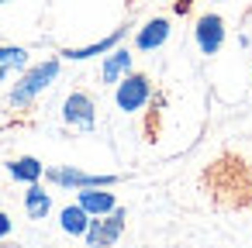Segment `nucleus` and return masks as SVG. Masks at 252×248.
Segmentation results:
<instances>
[{"label": "nucleus", "mask_w": 252, "mask_h": 248, "mask_svg": "<svg viewBox=\"0 0 252 248\" xmlns=\"http://www.w3.org/2000/svg\"><path fill=\"white\" fill-rule=\"evenodd\" d=\"M28 62H32V55H28L25 45H0V83H7L11 76L25 73Z\"/></svg>", "instance_id": "10"}, {"label": "nucleus", "mask_w": 252, "mask_h": 248, "mask_svg": "<svg viewBox=\"0 0 252 248\" xmlns=\"http://www.w3.org/2000/svg\"><path fill=\"white\" fill-rule=\"evenodd\" d=\"M11 231H14V220H11V214H7V210H0V241H4Z\"/></svg>", "instance_id": "15"}, {"label": "nucleus", "mask_w": 252, "mask_h": 248, "mask_svg": "<svg viewBox=\"0 0 252 248\" xmlns=\"http://www.w3.org/2000/svg\"><path fill=\"white\" fill-rule=\"evenodd\" d=\"M76 203L90 217H104L118 207V196L111 193V186H83V190H76Z\"/></svg>", "instance_id": "7"}, {"label": "nucleus", "mask_w": 252, "mask_h": 248, "mask_svg": "<svg viewBox=\"0 0 252 248\" xmlns=\"http://www.w3.org/2000/svg\"><path fill=\"white\" fill-rule=\"evenodd\" d=\"M131 73V52L128 49H111L107 55H104V66H100V83H107V86H114L121 76H128Z\"/></svg>", "instance_id": "9"}, {"label": "nucleus", "mask_w": 252, "mask_h": 248, "mask_svg": "<svg viewBox=\"0 0 252 248\" xmlns=\"http://www.w3.org/2000/svg\"><path fill=\"white\" fill-rule=\"evenodd\" d=\"M125 220H128L125 207H114V210L104 214V217H90V227H87V234H83L87 248H111V245L125 234Z\"/></svg>", "instance_id": "3"}, {"label": "nucleus", "mask_w": 252, "mask_h": 248, "mask_svg": "<svg viewBox=\"0 0 252 248\" xmlns=\"http://www.w3.org/2000/svg\"><path fill=\"white\" fill-rule=\"evenodd\" d=\"M87 227H90V214H87L80 203H69V207L59 210V231H63V234H69V238H83Z\"/></svg>", "instance_id": "13"}, {"label": "nucleus", "mask_w": 252, "mask_h": 248, "mask_svg": "<svg viewBox=\"0 0 252 248\" xmlns=\"http://www.w3.org/2000/svg\"><path fill=\"white\" fill-rule=\"evenodd\" d=\"M7 176L14 179V183H38L42 176H45V165L35 159V155H21V159H14V162H7Z\"/></svg>", "instance_id": "14"}, {"label": "nucleus", "mask_w": 252, "mask_h": 248, "mask_svg": "<svg viewBox=\"0 0 252 248\" xmlns=\"http://www.w3.org/2000/svg\"><path fill=\"white\" fill-rule=\"evenodd\" d=\"M121 38H125V28H114V35H107V38H100V42H94V45H83V49H63V59H69V62H87V59H94V55H107Z\"/></svg>", "instance_id": "11"}, {"label": "nucleus", "mask_w": 252, "mask_h": 248, "mask_svg": "<svg viewBox=\"0 0 252 248\" xmlns=\"http://www.w3.org/2000/svg\"><path fill=\"white\" fill-rule=\"evenodd\" d=\"M169 35H173L169 21H166V18H152V21H145V25L138 28L135 49H138V52H156V49H162V45L169 42Z\"/></svg>", "instance_id": "8"}, {"label": "nucleus", "mask_w": 252, "mask_h": 248, "mask_svg": "<svg viewBox=\"0 0 252 248\" xmlns=\"http://www.w3.org/2000/svg\"><path fill=\"white\" fill-rule=\"evenodd\" d=\"M25 214L32 220H45L52 214V193L45 186H38V183H28V190H25Z\"/></svg>", "instance_id": "12"}, {"label": "nucleus", "mask_w": 252, "mask_h": 248, "mask_svg": "<svg viewBox=\"0 0 252 248\" xmlns=\"http://www.w3.org/2000/svg\"><path fill=\"white\" fill-rule=\"evenodd\" d=\"M193 38H197V49L204 55H214L221 45H224V21L218 14H204L193 28Z\"/></svg>", "instance_id": "6"}, {"label": "nucleus", "mask_w": 252, "mask_h": 248, "mask_svg": "<svg viewBox=\"0 0 252 248\" xmlns=\"http://www.w3.org/2000/svg\"><path fill=\"white\" fill-rule=\"evenodd\" d=\"M0 4H11V0H0Z\"/></svg>", "instance_id": "17"}, {"label": "nucleus", "mask_w": 252, "mask_h": 248, "mask_svg": "<svg viewBox=\"0 0 252 248\" xmlns=\"http://www.w3.org/2000/svg\"><path fill=\"white\" fill-rule=\"evenodd\" d=\"M45 179L63 186V190H83V186H114L118 176H94V172H83V169H73V165H49L45 169Z\"/></svg>", "instance_id": "4"}, {"label": "nucleus", "mask_w": 252, "mask_h": 248, "mask_svg": "<svg viewBox=\"0 0 252 248\" xmlns=\"http://www.w3.org/2000/svg\"><path fill=\"white\" fill-rule=\"evenodd\" d=\"M59 73H63V62H59V59H45V62L25 69L21 80L11 86V97H7L11 107H28L32 100H38V97L59 80Z\"/></svg>", "instance_id": "1"}, {"label": "nucleus", "mask_w": 252, "mask_h": 248, "mask_svg": "<svg viewBox=\"0 0 252 248\" xmlns=\"http://www.w3.org/2000/svg\"><path fill=\"white\" fill-rule=\"evenodd\" d=\"M152 100V83L142 73H128L114 83V104L121 114H138L145 110V104Z\"/></svg>", "instance_id": "2"}, {"label": "nucleus", "mask_w": 252, "mask_h": 248, "mask_svg": "<svg viewBox=\"0 0 252 248\" xmlns=\"http://www.w3.org/2000/svg\"><path fill=\"white\" fill-rule=\"evenodd\" d=\"M63 121L83 135H90L97 128V104L87 97V93H69L63 100Z\"/></svg>", "instance_id": "5"}, {"label": "nucleus", "mask_w": 252, "mask_h": 248, "mask_svg": "<svg viewBox=\"0 0 252 248\" xmlns=\"http://www.w3.org/2000/svg\"><path fill=\"white\" fill-rule=\"evenodd\" d=\"M0 248H18V245H4V241H0Z\"/></svg>", "instance_id": "16"}]
</instances>
